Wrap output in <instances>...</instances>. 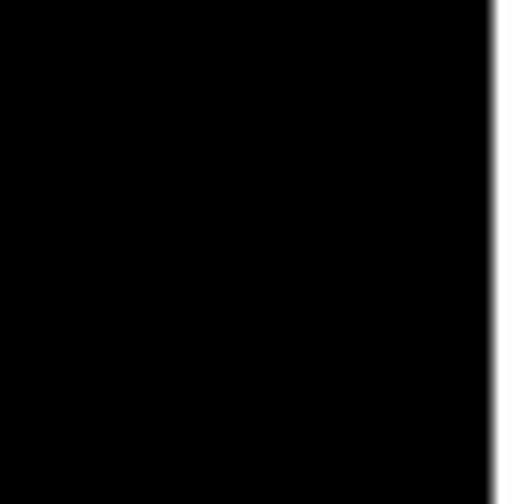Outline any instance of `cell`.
I'll return each instance as SVG.
<instances>
[]
</instances>
